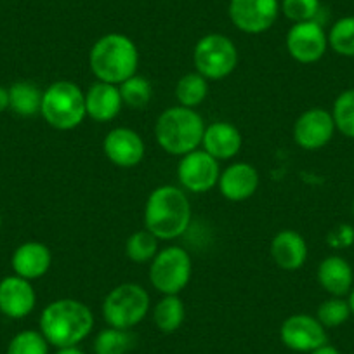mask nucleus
<instances>
[{"label": "nucleus", "mask_w": 354, "mask_h": 354, "mask_svg": "<svg viewBox=\"0 0 354 354\" xmlns=\"http://www.w3.org/2000/svg\"><path fill=\"white\" fill-rule=\"evenodd\" d=\"M192 203L181 186L163 185L149 193L145 205V230L160 241L181 238L192 223Z\"/></svg>", "instance_id": "f257e3e1"}, {"label": "nucleus", "mask_w": 354, "mask_h": 354, "mask_svg": "<svg viewBox=\"0 0 354 354\" xmlns=\"http://www.w3.org/2000/svg\"><path fill=\"white\" fill-rule=\"evenodd\" d=\"M40 333L49 346H78L94 328V315L87 304L77 299H57L40 315Z\"/></svg>", "instance_id": "f03ea898"}, {"label": "nucleus", "mask_w": 354, "mask_h": 354, "mask_svg": "<svg viewBox=\"0 0 354 354\" xmlns=\"http://www.w3.org/2000/svg\"><path fill=\"white\" fill-rule=\"evenodd\" d=\"M139 50L124 33H106L88 50V68L100 82L120 85L138 73Z\"/></svg>", "instance_id": "7ed1b4c3"}, {"label": "nucleus", "mask_w": 354, "mask_h": 354, "mask_svg": "<svg viewBox=\"0 0 354 354\" xmlns=\"http://www.w3.org/2000/svg\"><path fill=\"white\" fill-rule=\"evenodd\" d=\"M203 117L195 108L170 106L160 113L155 124V138L160 148L174 156H185L202 146L205 132Z\"/></svg>", "instance_id": "20e7f679"}, {"label": "nucleus", "mask_w": 354, "mask_h": 354, "mask_svg": "<svg viewBox=\"0 0 354 354\" xmlns=\"http://www.w3.org/2000/svg\"><path fill=\"white\" fill-rule=\"evenodd\" d=\"M40 115L56 131H73L87 118L85 93L71 80H56L44 91Z\"/></svg>", "instance_id": "39448f33"}, {"label": "nucleus", "mask_w": 354, "mask_h": 354, "mask_svg": "<svg viewBox=\"0 0 354 354\" xmlns=\"http://www.w3.org/2000/svg\"><path fill=\"white\" fill-rule=\"evenodd\" d=\"M149 294L138 283H122L108 292L101 313L108 326L131 330L138 326L149 313Z\"/></svg>", "instance_id": "423d86ee"}, {"label": "nucleus", "mask_w": 354, "mask_h": 354, "mask_svg": "<svg viewBox=\"0 0 354 354\" xmlns=\"http://www.w3.org/2000/svg\"><path fill=\"white\" fill-rule=\"evenodd\" d=\"M192 255L183 247L170 245L149 262V283L162 295H179L192 281Z\"/></svg>", "instance_id": "0eeeda50"}, {"label": "nucleus", "mask_w": 354, "mask_h": 354, "mask_svg": "<svg viewBox=\"0 0 354 354\" xmlns=\"http://www.w3.org/2000/svg\"><path fill=\"white\" fill-rule=\"evenodd\" d=\"M196 71L207 80H223L238 66V49L230 37L223 33H207L196 42L193 50Z\"/></svg>", "instance_id": "6e6552de"}, {"label": "nucleus", "mask_w": 354, "mask_h": 354, "mask_svg": "<svg viewBox=\"0 0 354 354\" xmlns=\"http://www.w3.org/2000/svg\"><path fill=\"white\" fill-rule=\"evenodd\" d=\"M221 176L219 160L210 156L205 149L198 148L181 156L177 163V179L186 193L202 195L217 186Z\"/></svg>", "instance_id": "1a4fd4ad"}, {"label": "nucleus", "mask_w": 354, "mask_h": 354, "mask_svg": "<svg viewBox=\"0 0 354 354\" xmlns=\"http://www.w3.org/2000/svg\"><path fill=\"white\" fill-rule=\"evenodd\" d=\"M227 15L240 32L259 35L277 23L280 0H230Z\"/></svg>", "instance_id": "9d476101"}, {"label": "nucleus", "mask_w": 354, "mask_h": 354, "mask_svg": "<svg viewBox=\"0 0 354 354\" xmlns=\"http://www.w3.org/2000/svg\"><path fill=\"white\" fill-rule=\"evenodd\" d=\"M285 46L292 59L301 64L318 63L328 49V35L318 19L294 23L285 37Z\"/></svg>", "instance_id": "9b49d317"}, {"label": "nucleus", "mask_w": 354, "mask_h": 354, "mask_svg": "<svg viewBox=\"0 0 354 354\" xmlns=\"http://www.w3.org/2000/svg\"><path fill=\"white\" fill-rule=\"evenodd\" d=\"M332 113L325 108H309L302 111L294 124V141L306 151L325 148L335 134Z\"/></svg>", "instance_id": "f8f14e48"}, {"label": "nucleus", "mask_w": 354, "mask_h": 354, "mask_svg": "<svg viewBox=\"0 0 354 354\" xmlns=\"http://www.w3.org/2000/svg\"><path fill=\"white\" fill-rule=\"evenodd\" d=\"M280 339L285 347L295 353H311L328 342L325 326L318 322L316 316L306 313L288 316L281 323Z\"/></svg>", "instance_id": "ddd939ff"}, {"label": "nucleus", "mask_w": 354, "mask_h": 354, "mask_svg": "<svg viewBox=\"0 0 354 354\" xmlns=\"http://www.w3.org/2000/svg\"><path fill=\"white\" fill-rule=\"evenodd\" d=\"M103 151L113 165L120 169H132L142 162L146 146L141 134L134 129L115 127L104 136Z\"/></svg>", "instance_id": "4468645a"}, {"label": "nucleus", "mask_w": 354, "mask_h": 354, "mask_svg": "<svg viewBox=\"0 0 354 354\" xmlns=\"http://www.w3.org/2000/svg\"><path fill=\"white\" fill-rule=\"evenodd\" d=\"M37 294L32 281L11 274L0 280V313L9 319H23L35 309Z\"/></svg>", "instance_id": "2eb2a0df"}, {"label": "nucleus", "mask_w": 354, "mask_h": 354, "mask_svg": "<svg viewBox=\"0 0 354 354\" xmlns=\"http://www.w3.org/2000/svg\"><path fill=\"white\" fill-rule=\"evenodd\" d=\"M219 192L230 202H245L257 193L261 186V174L252 163L234 162L221 170Z\"/></svg>", "instance_id": "dca6fc26"}, {"label": "nucleus", "mask_w": 354, "mask_h": 354, "mask_svg": "<svg viewBox=\"0 0 354 354\" xmlns=\"http://www.w3.org/2000/svg\"><path fill=\"white\" fill-rule=\"evenodd\" d=\"M11 266L18 277L28 281L39 280L53 266V252L42 241H25L12 252Z\"/></svg>", "instance_id": "f3484780"}, {"label": "nucleus", "mask_w": 354, "mask_h": 354, "mask_svg": "<svg viewBox=\"0 0 354 354\" xmlns=\"http://www.w3.org/2000/svg\"><path fill=\"white\" fill-rule=\"evenodd\" d=\"M270 254L274 264L285 271H297L308 261L306 238L295 230H281L273 236Z\"/></svg>", "instance_id": "a211bd4d"}, {"label": "nucleus", "mask_w": 354, "mask_h": 354, "mask_svg": "<svg viewBox=\"0 0 354 354\" xmlns=\"http://www.w3.org/2000/svg\"><path fill=\"white\" fill-rule=\"evenodd\" d=\"M241 145H243V138H241V132L238 131L236 125L217 120L205 127L200 148L205 149L216 160L223 162V160L234 158L240 153Z\"/></svg>", "instance_id": "6ab92c4d"}, {"label": "nucleus", "mask_w": 354, "mask_h": 354, "mask_svg": "<svg viewBox=\"0 0 354 354\" xmlns=\"http://www.w3.org/2000/svg\"><path fill=\"white\" fill-rule=\"evenodd\" d=\"M122 96L118 91V85L100 82L93 84L85 93V111L87 117L94 122L106 124L115 120L122 111Z\"/></svg>", "instance_id": "aec40b11"}, {"label": "nucleus", "mask_w": 354, "mask_h": 354, "mask_svg": "<svg viewBox=\"0 0 354 354\" xmlns=\"http://www.w3.org/2000/svg\"><path fill=\"white\" fill-rule=\"evenodd\" d=\"M318 283L332 297H346L354 287L353 266L342 255H328L318 266Z\"/></svg>", "instance_id": "412c9836"}, {"label": "nucleus", "mask_w": 354, "mask_h": 354, "mask_svg": "<svg viewBox=\"0 0 354 354\" xmlns=\"http://www.w3.org/2000/svg\"><path fill=\"white\" fill-rule=\"evenodd\" d=\"M9 110L19 117H35L42 108L44 91L30 80H18L8 88Z\"/></svg>", "instance_id": "4be33fe9"}, {"label": "nucleus", "mask_w": 354, "mask_h": 354, "mask_svg": "<svg viewBox=\"0 0 354 354\" xmlns=\"http://www.w3.org/2000/svg\"><path fill=\"white\" fill-rule=\"evenodd\" d=\"M186 318L185 302L179 295H163L153 308V322L163 333H174L181 328Z\"/></svg>", "instance_id": "5701e85b"}, {"label": "nucleus", "mask_w": 354, "mask_h": 354, "mask_svg": "<svg viewBox=\"0 0 354 354\" xmlns=\"http://www.w3.org/2000/svg\"><path fill=\"white\" fill-rule=\"evenodd\" d=\"M209 96V80L198 71L183 75L176 85V100L179 106L196 108Z\"/></svg>", "instance_id": "b1692460"}, {"label": "nucleus", "mask_w": 354, "mask_h": 354, "mask_svg": "<svg viewBox=\"0 0 354 354\" xmlns=\"http://www.w3.org/2000/svg\"><path fill=\"white\" fill-rule=\"evenodd\" d=\"M122 103L132 110H145L153 97V85L142 75L136 73L118 85Z\"/></svg>", "instance_id": "393cba45"}, {"label": "nucleus", "mask_w": 354, "mask_h": 354, "mask_svg": "<svg viewBox=\"0 0 354 354\" xmlns=\"http://www.w3.org/2000/svg\"><path fill=\"white\" fill-rule=\"evenodd\" d=\"M136 339L131 330H120L108 326L101 330L93 344L94 354H127L134 347Z\"/></svg>", "instance_id": "a878e982"}, {"label": "nucleus", "mask_w": 354, "mask_h": 354, "mask_svg": "<svg viewBox=\"0 0 354 354\" xmlns=\"http://www.w3.org/2000/svg\"><path fill=\"white\" fill-rule=\"evenodd\" d=\"M160 240L148 230H139L132 233L125 241V255L134 264H149L158 254Z\"/></svg>", "instance_id": "bb28decb"}, {"label": "nucleus", "mask_w": 354, "mask_h": 354, "mask_svg": "<svg viewBox=\"0 0 354 354\" xmlns=\"http://www.w3.org/2000/svg\"><path fill=\"white\" fill-rule=\"evenodd\" d=\"M330 113L337 132L344 138L354 139V87L346 88L335 97Z\"/></svg>", "instance_id": "cd10ccee"}, {"label": "nucleus", "mask_w": 354, "mask_h": 354, "mask_svg": "<svg viewBox=\"0 0 354 354\" xmlns=\"http://www.w3.org/2000/svg\"><path fill=\"white\" fill-rule=\"evenodd\" d=\"M328 35V47L342 57H354V16L337 19Z\"/></svg>", "instance_id": "c85d7f7f"}, {"label": "nucleus", "mask_w": 354, "mask_h": 354, "mask_svg": "<svg viewBox=\"0 0 354 354\" xmlns=\"http://www.w3.org/2000/svg\"><path fill=\"white\" fill-rule=\"evenodd\" d=\"M351 316L353 315H351L347 299L332 297V295L326 301H323L318 306V311H316V318L325 328H337V326L344 325Z\"/></svg>", "instance_id": "c756f323"}, {"label": "nucleus", "mask_w": 354, "mask_h": 354, "mask_svg": "<svg viewBox=\"0 0 354 354\" xmlns=\"http://www.w3.org/2000/svg\"><path fill=\"white\" fill-rule=\"evenodd\" d=\"M6 354H49V342L40 330H23L12 337Z\"/></svg>", "instance_id": "7c9ffc66"}, {"label": "nucleus", "mask_w": 354, "mask_h": 354, "mask_svg": "<svg viewBox=\"0 0 354 354\" xmlns=\"http://www.w3.org/2000/svg\"><path fill=\"white\" fill-rule=\"evenodd\" d=\"M322 11L319 0H281L280 12L292 23L315 21Z\"/></svg>", "instance_id": "2f4dec72"}, {"label": "nucleus", "mask_w": 354, "mask_h": 354, "mask_svg": "<svg viewBox=\"0 0 354 354\" xmlns=\"http://www.w3.org/2000/svg\"><path fill=\"white\" fill-rule=\"evenodd\" d=\"M326 243L335 250L349 248L354 245V227L351 224H339L326 234Z\"/></svg>", "instance_id": "473e14b6"}, {"label": "nucleus", "mask_w": 354, "mask_h": 354, "mask_svg": "<svg viewBox=\"0 0 354 354\" xmlns=\"http://www.w3.org/2000/svg\"><path fill=\"white\" fill-rule=\"evenodd\" d=\"M9 110V91L0 85V113Z\"/></svg>", "instance_id": "72a5a7b5"}, {"label": "nucleus", "mask_w": 354, "mask_h": 354, "mask_svg": "<svg viewBox=\"0 0 354 354\" xmlns=\"http://www.w3.org/2000/svg\"><path fill=\"white\" fill-rule=\"evenodd\" d=\"M309 354H340V351L337 349V347L330 346V344L326 342V344H323L322 347H318V349L311 351V353H309Z\"/></svg>", "instance_id": "f704fd0d"}, {"label": "nucleus", "mask_w": 354, "mask_h": 354, "mask_svg": "<svg viewBox=\"0 0 354 354\" xmlns=\"http://www.w3.org/2000/svg\"><path fill=\"white\" fill-rule=\"evenodd\" d=\"M56 354H85V353L78 346H70V347H59V349L56 351Z\"/></svg>", "instance_id": "c9c22d12"}, {"label": "nucleus", "mask_w": 354, "mask_h": 354, "mask_svg": "<svg viewBox=\"0 0 354 354\" xmlns=\"http://www.w3.org/2000/svg\"><path fill=\"white\" fill-rule=\"evenodd\" d=\"M347 302H349V308H351V315L354 316V287L351 288L349 295H347Z\"/></svg>", "instance_id": "e433bc0d"}, {"label": "nucleus", "mask_w": 354, "mask_h": 354, "mask_svg": "<svg viewBox=\"0 0 354 354\" xmlns=\"http://www.w3.org/2000/svg\"><path fill=\"white\" fill-rule=\"evenodd\" d=\"M353 216H354V200H353Z\"/></svg>", "instance_id": "4c0bfd02"}, {"label": "nucleus", "mask_w": 354, "mask_h": 354, "mask_svg": "<svg viewBox=\"0 0 354 354\" xmlns=\"http://www.w3.org/2000/svg\"><path fill=\"white\" fill-rule=\"evenodd\" d=\"M0 227H2V217H0Z\"/></svg>", "instance_id": "58836bf2"}, {"label": "nucleus", "mask_w": 354, "mask_h": 354, "mask_svg": "<svg viewBox=\"0 0 354 354\" xmlns=\"http://www.w3.org/2000/svg\"><path fill=\"white\" fill-rule=\"evenodd\" d=\"M353 165H354V160H353Z\"/></svg>", "instance_id": "ea45409f"}]
</instances>
